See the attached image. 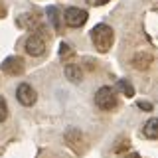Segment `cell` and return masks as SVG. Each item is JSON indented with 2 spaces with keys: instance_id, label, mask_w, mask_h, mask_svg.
Returning <instances> with one entry per match:
<instances>
[{
  "instance_id": "cell-1",
  "label": "cell",
  "mask_w": 158,
  "mask_h": 158,
  "mask_svg": "<svg viewBox=\"0 0 158 158\" xmlns=\"http://www.w3.org/2000/svg\"><path fill=\"white\" fill-rule=\"evenodd\" d=\"M91 42L99 52H109L115 42V32H113L111 26L107 24H97L95 28L91 30Z\"/></svg>"
},
{
  "instance_id": "cell-2",
  "label": "cell",
  "mask_w": 158,
  "mask_h": 158,
  "mask_svg": "<svg viewBox=\"0 0 158 158\" xmlns=\"http://www.w3.org/2000/svg\"><path fill=\"white\" fill-rule=\"evenodd\" d=\"M95 105L103 111H111L117 107V95L113 87H101L95 93Z\"/></svg>"
},
{
  "instance_id": "cell-3",
  "label": "cell",
  "mask_w": 158,
  "mask_h": 158,
  "mask_svg": "<svg viewBox=\"0 0 158 158\" xmlns=\"http://www.w3.org/2000/svg\"><path fill=\"white\" fill-rule=\"evenodd\" d=\"M87 18H89V14L83 8H67L65 14H63V22L69 28H81L87 22Z\"/></svg>"
},
{
  "instance_id": "cell-4",
  "label": "cell",
  "mask_w": 158,
  "mask_h": 158,
  "mask_svg": "<svg viewBox=\"0 0 158 158\" xmlns=\"http://www.w3.org/2000/svg\"><path fill=\"white\" fill-rule=\"evenodd\" d=\"M16 99H18L20 105L32 107L34 103H36V91H34V87L30 85V83H20L16 87Z\"/></svg>"
},
{
  "instance_id": "cell-5",
  "label": "cell",
  "mask_w": 158,
  "mask_h": 158,
  "mask_svg": "<svg viewBox=\"0 0 158 158\" xmlns=\"http://www.w3.org/2000/svg\"><path fill=\"white\" fill-rule=\"evenodd\" d=\"M26 52L30 56L38 57L42 56L44 52H46V42H44V38L40 36V34H32V36H28L26 40Z\"/></svg>"
},
{
  "instance_id": "cell-6",
  "label": "cell",
  "mask_w": 158,
  "mask_h": 158,
  "mask_svg": "<svg viewBox=\"0 0 158 158\" xmlns=\"http://www.w3.org/2000/svg\"><path fill=\"white\" fill-rule=\"evenodd\" d=\"M2 71L8 75H20L24 73V59L18 56H10L2 61Z\"/></svg>"
},
{
  "instance_id": "cell-7",
  "label": "cell",
  "mask_w": 158,
  "mask_h": 158,
  "mask_svg": "<svg viewBox=\"0 0 158 158\" xmlns=\"http://www.w3.org/2000/svg\"><path fill=\"white\" fill-rule=\"evenodd\" d=\"M150 63H152V56L150 53H146V52H138L135 57H132V65H135L138 71H144V69L150 67Z\"/></svg>"
},
{
  "instance_id": "cell-8",
  "label": "cell",
  "mask_w": 158,
  "mask_h": 158,
  "mask_svg": "<svg viewBox=\"0 0 158 158\" xmlns=\"http://www.w3.org/2000/svg\"><path fill=\"white\" fill-rule=\"evenodd\" d=\"M18 26L20 28H36L40 26V20H38V14H22V16H18Z\"/></svg>"
},
{
  "instance_id": "cell-9",
  "label": "cell",
  "mask_w": 158,
  "mask_h": 158,
  "mask_svg": "<svg viewBox=\"0 0 158 158\" xmlns=\"http://www.w3.org/2000/svg\"><path fill=\"white\" fill-rule=\"evenodd\" d=\"M63 73H65V77H67L71 83H79V81H81V77H83L81 67H79V65H73V63H71V65H65Z\"/></svg>"
},
{
  "instance_id": "cell-10",
  "label": "cell",
  "mask_w": 158,
  "mask_h": 158,
  "mask_svg": "<svg viewBox=\"0 0 158 158\" xmlns=\"http://www.w3.org/2000/svg\"><path fill=\"white\" fill-rule=\"evenodd\" d=\"M142 135H144L146 138H150V140L158 138V118H150V121H146L144 128H142Z\"/></svg>"
},
{
  "instance_id": "cell-11",
  "label": "cell",
  "mask_w": 158,
  "mask_h": 158,
  "mask_svg": "<svg viewBox=\"0 0 158 158\" xmlns=\"http://www.w3.org/2000/svg\"><path fill=\"white\" fill-rule=\"evenodd\" d=\"M48 16H49V20H52L53 28H56L57 32H61V20H59V8H57V6H49V8H48Z\"/></svg>"
},
{
  "instance_id": "cell-12",
  "label": "cell",
  "mask_w": 158,
  "mask_h": 158,
  "mask_svg": "<svg viewBox=\"0 0 158 158\" xmlns=\"http://www.w3.org/2000/svg\"><path fill=\"white\" fill-rule=\"evenodd\" d=\"M117 87H118V91H121L125 97H132V95H135V87H132L127 79H121V81L117 83Z\"/></svg>"
},
{
  "instance_id": "cell-13",
  "label": "cell",
  "mask_w": 158,
  "mask_h": 158,
  "mask_svg": "<svg viewBox=\"0 0 158 158\" xmlns=\"http://www.w3.org/2000/svg\"><path fill=\"white\" fill-rule=\"evenodd\" d=\"M8 117V105H6V99L0 95V123H4Z\"/></svg>"
},
{
  "instance_id": "cell-14",
  "label": "cell",
  "mask_w": 158,
  "mask_h": 158,
  "mask_svg": "<svg viewBox=\"0 0 158 158\" xmlns=\"http://www.w3.org/2000/svg\"><path fill=\"white\" fill-rule=\"evenodd\" d=\"M59 49H61V52H59V56H61V57H65V56H71V46H67V44H61V48H59Z\"/></svg>"
},
{
  "instance_id": "cell-15",
  "label": "cell",
  "mask_w": 158,
  "mask_h": 158,
  "mask_svg": "<svg viewBox=\"0 0 158 158\" xmlns=\"http://www.w3.org/2000/svg\"><path fill=\"white\" fill-rule=\"evenodd\" d=\"M136 105H138V109H142V111H152V103H148V101H138Z\"/></svg>"
},
{
  "instance_id": "cell-16",
  "label": "cell",
  "mask_w": 158,
  "mask_h": 158,
  "mask_svg": "<svg viewBox=\"0 0 158 158\" xmlns=\"http://www.w3.org/2000/svg\"><path fill=\"white\" fill-rule=\"evenodd\" d=\"M4 16H6V6L0 2V18H4Z\"/></svg>"
},
{
  "instance_id": "cell-17",
  "label": "cell",
  "mask_w": 158,
  "mask_h": 158,
  "mask_svg": "<svg viewBox=\"0 0 158 158\" xmlns=\"http://www.w3.org/2000/svg\"><path fill=\"white\" fill-rule=\"evenodd\" d=\"M91 2H93V4H95V6H101V4H107V2H109V0H91Z\"/></svg>"
},
{
  "instance_id": "cell-18",
  "label": "cell",
  "mask_w": 158,
  "mask_h": 158,
  "mask_svg": "<svg viewBox=\"0 0 158 158\" xmlns=\"http://www.w3.org/2000/svg\"><path fill=\"white\" fill-rule=\"evenodd\" d=\"M125 158H140V154H136V152H132V154H127Z\"/></svg>"
}]
</instances>
